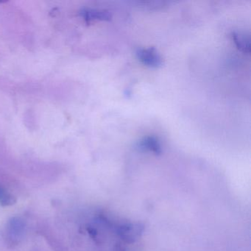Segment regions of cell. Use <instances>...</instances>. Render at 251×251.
Returning <instances> with one entry per match:
<instances>
[{
  "mask_svg": "<svg viewBox=\"0 0 251 251\" xmlns=\"http://www.w3.org/2000/svg\"><path fill=\"white\" fill-rule=\"evenodd\" d=\"M2 2H2V1H0V3H2Z\"/></svg>",
  "mask_w": 251,
  "mask_h": 251,
  "instance_id": "8992f818",
  "label": "cell"
},
{
  "mask_svg": "<svg viewBox=\"0 0 251 251\" xmlns=\"http://www.w3.org/2000/svg\"><path fill=\"white\" fill-rule=\"evenodd\" d=\"M137 148L142 151H148L153 152L155 155H161L162 152L161 144L155 136H146L141 139L137 145Z\"/></svg>",
  "mask_w": 251,
  "mask_h": 251,
  "instance_id": "3957f363",
  "label": "cell"
},
{
  "mask_svg": "<svg viewBox=\"0 0 251 251\" xmlns=\"http://www.w3.org/2000/svg\"><path fill=\"white\" fill-rule=\"evenodd\" d=\"M79 15L86 23L94 21H110L112 18L111 13L107 10L94 8H83L79 12Z\"/></svg>",
  "mask_w": 251,
  "mask_h": 251,
  "instance_id": "7a4b0ae2",
  "label": "cell"
},
{
  "mask_svg": "<svg viewBox=\"0 0 251 251\" xmlns=\"http://www.w3.org/2000/svg\"><path fill=\"white\" fill-rule=\"evenodd\" d=\"M136 56L142 64L151 68H159L164 64L161 54L155 48H138Z\"/></svg>",
  "mask_w": 251,
  "mask_h": 251,
  "instance_id": "6da1fadb",
  "label": "cell"
},
{
  "mask_svg": "<svg viewBox=\"0 0 251 251\" xmlns=\"http://www.w3.org/2000/svg\"><path fill=\"white\" fill-rule=\"evenodd\" d=\"M232 39L234 42L236 48L244 53H249L251 50V42L250 38L246 37L245 35L238 32H232Z\"/></svg>",
  "mask_w": 251,
  "mask_h": 251,
  "instance_id": "277c9868",
  "label": "cell"
},
{
  "mask_svg": "<svg viewBox=\"0 0 251 251\" xmlns=\"http://www.w3.org/2000/svg\"><path fill=\"white\" fill-rule=\"evenodd\" d=\"M14 202V198L3 187L0 186V205H12Z\"/></svg>",
  "mask_w": 251,
  "mask_h": 251,
  "instance_id": "5b68a950",
  "label": "cell"
}]
</instances>
